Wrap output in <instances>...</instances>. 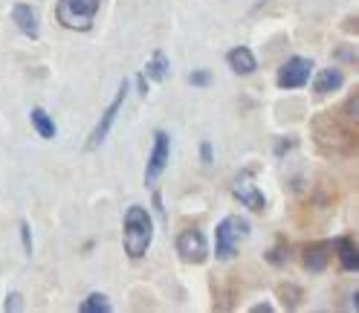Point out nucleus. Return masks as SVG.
Segmentation results:
<instances>
[{
    "label": "nucleus",
    "instance_id": "obj_19",
    "mask_svg": "<svg viewBox=\"0 0 359 313\" xmlns=\"http://www.w3.org/2000/svg\"><path fill=\"white\" fill-rule=\"evenodd\" d=\"M200 157H203V166H211V162H215V151H211V142H203V145H200Z\"/></svg>",
    "mask_w": 359,
    "mask_h": 313
},
{
    "label": "nucleus",
    "instance_id": "obj_2",
    "mask_svg": "<svg viewBox=\"0 0 359 313\" xmlns=\"http://www.w3.org/2000/svg\"><path fill=\"white\" fill-rule=\"evenodd\" d=\"M249 235V221L240 218V215H229L218 223V232H215V253L220 261H229L238 253V241Z\"/></svg>",
    "mask_w": 359,
    "mask_h": 313
},
{
    "label": "nucleus",
    "instance_id": "obj_20",
    "mask_svg": "<svg viewBox=\"0 0 359 313\" xmlns=\"http://www.w3.org/2000/svg\"><path fill=\"white\" fill-rule=\"evenodd\" d=\"M6 310H24V302H21V293H12L6 299Z\"/></svg>",
    "mask_w": 359,
    "mask_h": 313
},
{
    "label": "nucleus",
    "instance_id": "obj_18",
    "mask_svg": "<svg viewBox=\"0 0 359 313\" xmlns=\"http://www.w3.org/2000/svg\"><path fill=\"white\" fill-rule=\"evenodd\" d=\"M21 238H24L26 255H32V235H29V223H26V221H21Z\"/></svg>",
    "mask_w": 359,
    "mask_h": 313
},
{
    "label": "nucleus",
    "instance_id": "obj_7",
    "mask_svg": "<svg viewBox=\"0 0 359 313\" xmlns=\"http://www.w3.org/2000/svg\"><path fill=\"white\" fill-rule=\"evenodd\" d=\"M310 73H313V61L310 58H301V56H292L287 58V64L279 70V87H304L310 81Z\"/></svg>",
    "mask_w": 359,
    "mask_h": 313
},
{
    "label": "nucleus",
    "instance_id": "obj_1",
    "mask_svg": "<svg viewBox=\"0 0 359 313\" xmlns=\"http://www.w3.org/2000/svg\"><path fill=\"white\" fill-rule=\"evenodd\" d=\"M154 238V221L145 206H130L125 212V229H122V241H125V253L139 261L151 246Z\"/></svg>",
    "mask_w": 359,
    "mask_h": 313
},
{
    "label": "nucleus",
    "instance_id": "obj_6",
    "mask_svg": "<svg viewBox=\"0 0 359 313\" xmlns=\"http://www.w3.org/2000/svg\"><path fill=\"white\" fill-rule=\"evenodd\" d=\"M125 96H128V81H122L119 85V93H116V99L110 102V108L102 113V119H99V125L93 128V134H90V139H87V151H96L102 142H105V137L110 134V128H113V122H116V117H119V110H122V105H125Z\"/></svg>",
    "mask_w": 359,
    "mask_h": 313
},
{
    "label": "nucleus",
    "instance_id": "obj_22",
    "mask_svg": "<svg viewBox=\"0 0 359 313\" xmlns=\"http://www.w3.org/2000/svg\"><path fill=\"white\" fill-rule=\"evenodd\" d=\"M270 310H272V305H267V302H264V305H255V307H252V313H270Z\"/></svg>",
    "mask_w": 359,
    "mask_h": 313
},
{
    "label": "nucleus",
    "instance_id": "obj_14",
    "mask_svg": "<svg viewBox=\"0 0 359 313\" xmlns=\"http://www.w3.org/2000/svg\"><path fill=\"white\" fill-rule=\"evenodd\" d=\"M336 255H339V264H342V270H348V273H353L356 267H359V255H356V250H353V244L348 241V238H339L336 241Z\"/></svg>",
    "mask_w": 359,
    "mask_h": 313
},
{
    "label": "nucleus",
    "instance_id": "obj_17",
    "mask_svg": "<svg viewBox=\"0 0 359 313\" xmlns=\"http://www.w3.org/2000/svg\"><path fill=\"white\" fill-rule=\"evenodd\" d=\"M189 81L194 87H209L211 85V73L209 70H194L191 76H189Z\"/></svg>",
    "mask_w": 359,
    "mask_h": 313
},
{
    "label": "nucleus",
    "instance_id": "obj_10",
    "mask_svg": "<svg viewBox=\"0 0 359 313\" xmlns=\"http://www.w3.org/2000/svg\"><path fill=\"white\" fill-rule=\"evenodd\" d=\"M226 61H229L232 73H238V76H249V73L258 70V61H255V56H252L249 46H235V49H229Z\"/></svg>",
    "mask_w": 359,
    "mask_h": 313
},
{
    "label": "nucleus",
    "instance_id": "obj_21",
    "mask_svg": "<svg viewBox=\"0 0 359 313\" xmlns=\"http://www.w3.org/2000/svg\"><path fill=\"white\" fill-rule=\"evenodd\" d=\"M137 85H139V93H142V96L148 93V81H145V76H139V78H137Z\"/></svg>",
    "mask_w": 359,
    "mask_h": 313
},
{
    "label": "nucleus",
    "instance_id": "obj_13",
    "mask_svg": "<svg viewBox=\"0 0 359 313\" xmlns=\"http://www.w3.org/2000/svg\"><path fill=\"white\" fill-rule=\"evenodd\" d=\"M342 85H345V76H342V70H336V67H331V70H322L319 73V78H316V93H333V90H339Z\"/></svg>",
    "mask_w": 359,
    "mask_h": 313
},
{
    "label": "nucleus",
    "instance_id": "obj_3",
    "mask_svg": "<svg viewBox=\"0 0 359 313\" xmlns=\"http://www.w3.org/2000/svg\"><path fill=\"white\" fill-rule=\"evenodd\" d=\"M102 0H58V24L76 29V32H87L96 21Z\"/></svg>",
    "mask_w": 359,
    "mask_h": 313
},
{
    "label": "nucleus",
    "instance_id": "obj_8",
    "mask_svg": "<svg viewBox=\"0 0 359 313\" xmlns=\"http://www.w3.org/2000/svg\"><path fill=\"white\" fill-rule=\"evenodd\" d=\"M232 194L240 201V206H247V209H252V212H264V206H267V197L258 192V186L252 183V177H249V171H243L235 183H232Z\"/></svg>",
    "mask_w": 359,
    "mask_h": 313
},
{
    "label": "nucleus",
    "instance_id": "obj_4",
    "mask_svg": "<svg viewBox=\"0 0 359 313\" xmlns=\"http://www.w3.org/2000/svg\"><path fill=\"white\" fill-rule=\"evenodd\" d=\"M171 160V139L166 130H157L154 134V148H151V157H148V166H145V186H154L159 174L166 171Z\"/></svg>",
    "mask_w": 359,
    "mask_h": 313
},
{
    "label": "nucleus",
    "instance_id": "obj_9",
    "mask_svg": "<svg viewBox=\"0 0 359 313\" xmlns=\"http://www.w3.org/2000/svg\"><path fill=\"white\" fill-rule=\"evenodd\" d=\"M12 21H15V26H18L26 38H32L35 41L38 35H41V26H38V15H35V9L32 6H26V3H18L12 9Z\"/></svg>",
    "mask_w": 359,
    "mask_h": 313
},
{
    "label": "nucleus",
    "instance_id": "obj_11",
    "mask_svg": "<svg viewBox=\"0 0 359 313\" xmlns=\"http://www.w3.org/2000/svg\"><path fill=\"white\" fill-rule=\"evenodd\" d=\"M331 250H333V244H310L304 250V267L310 273H322L324 267H328Z\"/></svg>",
    "mask_w": 359,
    "mask_h": 313
},
{
    "label": "nucleus",
    "instance_id": "obj_16",
    "mask_svg": "<svg viewBox=\"0 0 359 313\" xmlns=\"http://www.w3.org/2000/svg\"><path fill=\"white\" fill-rule=\"evenodd\" d=\"M81 313H110L113 310V305H110V299L105 293H90L85 302H81V307H78Z\"/></svg>",
    "mask_w": 359,
    "mask_h": 313
},
{
    "label": "nucleus",
    "instance_id": "obj_5",
    "mask_svg": "<svg viewBox=\"0 0 359 313\" xmlns=\"http://www.w3.org/2000/svg\"><path fill=\"white\" fill-rule=\"evenodd\" d=\"M177 253H180V258H183L186 264H203V261L209 258L206 235L200 232V229H186V232H180Z\"/></svg>",
    "mask_w": 359,
    "mask_h": 313
},
{
    "label": "nucleus",
    "instance_id": "obj_12",
    "mask_svg": "<svg viewBox=\"0 0 359 313\" xmlns=\"http://www.w3.org/2000/svg\"><path fill=\"white\" fill-rule=\"evenodd\" d=\"M29 119H32V128L38 130L41 139H53V137H55V122L50 119V113H46L44 108H32Z\"/></svg>",
    "mask_w": 359,
    "mask_h": 313
},
{
    "label": "nucleus",
    "instance_id": "obj_15",
    "mask_svg": "<svg viewBox=\"0 0 359 313\" xmlns=\"http://www.w3.org/2000/svg\"><path fill=\"white\" fill-rule=\"evenodd\" d=\"M145 78H151V81H162L168 76V58H166V53H154L151 56V61L145 64V73H142Z\"/></svg>",
    "mask_w": 359,
    "mask_h": 313
}]
</instances>
